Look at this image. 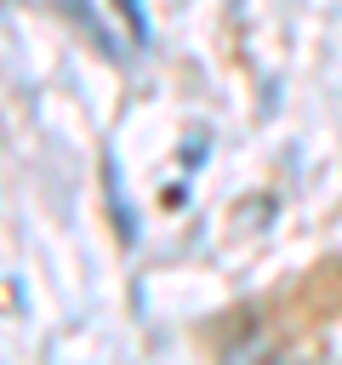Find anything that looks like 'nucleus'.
Masks as SVG:
<instances>
[{
    "label": "nucleus",
    "mask_w": 342,
    "mask_h": 365,
    "mask_svg": "<svg viewBox=\"0 0 342 365\" xmlns=\"http://www.w3.org/2000/svg\"><path fill=\"white\" fill-rule=\"evenodd\" d=\"M120 11H125V23H131V34H137V46H148V11H142V0H114Z\"/></svg>",
    "instance_id": "nucleus-1"
}]
</instances>
